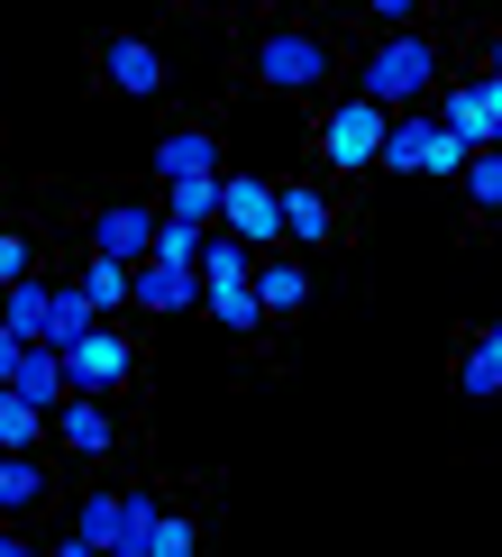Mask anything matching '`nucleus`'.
I'll return each mask as SVG.
<instances>
[{
	"label": "nucleus",
	"mask_w": 502,
	"mask_h": 557,
	"mask_svg": "<svg viewBox=\"0 0 502 557\" xmlns=\"http://www.w3.org/2000/svg\"><path fill=\"white\" fill-rule=\"evenodd\" d=\"M439 74H448V55H439V37H421V28H384V37L356 55V91H365V101H384V110L429 101Z\"/></svg>",
	"instance_id": "1"
},
{
	"label": "nucleus",
	"mask_w": 502,
	"mask_h": 557,
	"mask_svg": "<svg viewBox=\"0 0 502 557\" xmlns=\"http://www.w3.org/2000/svg\"><path fill=\"white\" fill-rule=\"evenodd\" d=\"M155 512H165V503L147 494V484H128V494H83L74 503V521H64V557H91V548H110V557H147V530H155Z\"/></svg>",
	"instance_id": "2"
},
{
	"label": "nucleus",
	"mask_w": 502,
	"mask_h": 557,
	"mask_svg": "<svg viewBox=\"0 0 502 557\" xmlns=\"http://www.w3.org/2000/svg\"><path fill=\"white\" fill-rule=\"evenodd\" d=\"M247 74H256V91H329L338 46L319 37V28H256V46H247Z\"/></svg>",
	"instance_id": "3"
},
{
	"label": "nucleus",
	"mask_w": 502,
	"mask_h": 557,
	"mask_svg": "<svg viewBox=\"0 0 502 557\" xmlns=\"http://www.w3.org/2000/svg\"><path fill=\"white\" fill-rule=\"evenodd\" d=\"M384 128H393V110H384V101H365V91L329 101V110H319V156H329V174H375Z\"/></svg>",
	"instance_id": "4"
},
{
	"label": "nucleus",
	"mask_w": 502,
	"mask_h": 557,
	"mask_svg": "<svg viewBox=\"0 0 502 557\" xmlns=\"http://www.w3.org/2000/svg\"><path fill=\"white\" fill-rule=\"evenodd\" d=\"M137 338L120 330V320H91V330L64 347V375H74V393H101V403H120V393L137 384Z\"/></svg>",
	"instance_id": "5"
},
{
	"label": "nucleus",
	"mask_w": 502,
	"mask_h": 557,
	"mask_svg": "<svg viewBox=\"0 0 502 557\" xmlns=\"http://www.w3.org/2000/svg\"><path fill=\"white\" fill-rule=\"evenodd\" d=\"M219 228H228V238H247L256 257H274V247H284V183L219 174Z\"/></svg>",
	"instance_id": "6"
},
{
	"label": "nucleus",
	"mask_w": 502,
	"mask_h": 557,
	"mask_svg": "<svg viewBox=\"0 0 502 557\" xmlns=\"http://www.w3.org/2000/svg\"><path fill=\"white\" fill-rule=\"evenodd\" d=\"M46 438H55L64 457H91V467H101V457L120 448V411H110L101 393H64V403L46 411Z\"/></svg>",
	"instance_id": "7"
},
{
	"label": "nucleus",
	"mask_w": 502,
	"mask_h": 557,
	"mask_svg": "<svg viewBox=\"0 0 502 557\" xmlns=\"http://www.w3.org/2000/svg\"><path fill=\"white\" fill-rule=\"evenodd\" d=\"M101 83L120 91V101H155V91L174 83V64H165L155 37H101Z\"/></svg>",
	"instance_id": "8"
},
{
	"label": "nucleus",
	"mask_w": 502,
	"mask_h": 557,
	"mask_svg": "<svg viewBox=\"0 0 502 557\" xmlns=\"http://www.w3.org/2000/svg\"><path fill=\"white\" fill-rule=\"evenodd\" d=\"M155 201H101L91 211V257H120V265H137V257H155Z\"/></svg>",
	"instance_id": "9"
},
{
	"label": "nucleus",
	"mask_w": 502,
	"mask_h": 557,
	"mask_svg": "<svg viewBox=\"0 0 502 557\" xmlns=\"http://www.w3.org/2000/svg\"><path fill=\"white\" fill-rule=\"evenodd\" d=\"M429 137H439V110H429V101L393 110V128H384V156H375V174H393V183L429 174Z\"/></svg>",
	"instance_id": "10"
},
{
	"label": "nucleus",
	"mask_w": 502,
	"mask_h": 557,
	"mask_svg": "<svg viewBox=\"0 0 502 557\" xmlns=\"http://www.w3.org/2000/svg\"><path fill=\"white\" fill-rule=\"evenodd\" d=\"M311 265L302 257H284V247H274V257H256V301H265V320H302L311 311Z\"/></svg>",
	"instance_id": "11"
},
{
	"label": "nucleus",
	"mask_w": 502,
	"mask_h": 557,
	"mask_svg": "<svg viewBox=\"0 0 502 557\" xmlns=\"http://www.w3.org/2000/svg\"><path fill=\"white\" fill-rule=\"evenodd\" d=\"M137 311H201V265L137 257Z\"/></svg>",
	"instance_id": "12"
},
{
	"label": "nucleus",
	"mask_w": 502,
	"mask_h": 557,
	"mask_svg": "<svg viewBox=\"0 0 502 557\" xmlns=\"http://www.w3.org/2000/svg\"><path fill=\"white\" fill-rule=\"evenodd\" d=\"M10 393H18V403H37V411H55L64 393H74V375H64V347L28 338V347H18V366H10Z\"/></svg>",
	"instance_id": "13"
},
{
	"label": "nucleus",
	"mask_w": 502,
	"mask_h": 557,
	"mask_svg": "<svg viewBox=\"0 0 502 557\" xmlns=\"http://www.w3.org/2000/svg\"><path fill=\"white\" fill-rule=\"evenodd\" d=\"M183 174H219V128L183 120V128L155 137V183H183Z\"/></svg>",
	"instance_id": "14"
},
{
	"label": "nucleus",
	"mask_w": 502,
	"mask_h": 557,
	"mask_svg": "<svg viewBox=\"0 0 502 557\" xmlns=\"http://www.w3.org/2000/svg\"><path fill=\"white\" fill-rule=\"evenodd\" d=\"M284 238L302 247V257H319V247L338 238V211H329V193H319V183H284Z\"/></svg>",
	"instance_id": "15"
},
{
	"label": "nucleus",
	"mask_w": 502,
	"mask_h": 557,
	"mask_svg": "<svg viewBox=\"0 0 502 557\" xmlns=\"http://www.w3.org/2000/svg\"><path fill=\"white\" fill-rule=\"evenodd\" d=\"M74 293H83L101 320H120V311H137V265H120V257H83Z\"/></svg>",
	"instance_id": "16"
},
{
	"label": "nucleus",
	"mask_w": 502,
	"mask_h": 557,
	"mask_svg": "<svg viewBox=\"0 0 502 557\" xmlns=\"http://www.w3.org/2000/svg\"><path fill=\"white\" fill-rule=\"evenodd\" d=\"M46 494H55V484H46V457L37 448H10V457H0V512H46Z\"/></svg>",
	"instance_id": "17"
},
{
	"label": "nucleus",
	"mask_w": 502,
	"mask_h": 557,
	"mask_svg": "<svg viewBox=\"0 0 502 557\" xmlns=\"http://www.w3.org/2000/svg\"><path fill=\"white\" fill-rule=\"evenodd\" d=\"M201 320L228 330V338H256L265 330V301H256V284H219V293H201Z\"/></svg>",
	"instance_id": "18"
},
{
	"label": "nucleus",
	"mask_w": 502,
	"mask_h": 557,
	"mask_svg": "<svg viewBox=\"0 0 502 557\" xmlns=\"http://www.w3.org/2000/svg\"><path fill=\"white\" fill-rule=\"evenodd\" d=\"M228 174V165H219ZM219 174H183V183H165V220H183V228H219Z\"/></svg>",
	"instance_id": "19"
},
{
	"label": "nucleus",
	"mask_w": 502,
	"mask_h": 557,
	"mask_svg": "<svg viewBox=\"0 0 502 557\" xmlns=\"http://www.w3.org/2000/svg\"><path fill=\"white\" fill-rule=\"evenodd\" d=\"M219 284H256V247L228 238V228H211V247H201V293H219Z\"/></svg>",
	"instance_id": "20"
},
{
	"label": "nucleus",
	"mask_w": 502,
	"mask_h": 557,
	"mask_svg": "<svg viewBox=\"0 0 502 557\" xmlns=\"http://www.w3.org/2000/svg\"><path fill=\"white\" fill-rule=\"evenodd\" d=\"M46 301H55V284L46 274H18V284H0V320L18 338H46Z\"/></svg>",
	"instance_id": "21"
},
{
	"label": "nucleus",
	"mask_w": 502,
	"mask_h": 557,
	"mask_svg": "<svg viewBox=\"0 0 502 557\" xmlns=\"http://www.w3.org/2000/svg\"><path fill=\"white\" fill-rule=\"evenodd\" d=\"M456 183H466V201H475L485 220H502V147H475V156H466V174H456Z\"/></svg>",
	"instance_id": "22"
},
{
	"label": "nucleus",
	"mask_w": 502,
	"mask_h": 557,
	"mask_svg": "<svg viewBox=\"0 0 502 557\" xmlns=\"http://www.w3.org/2000/svg\"><path fill=\"white\" fill-rule=\"evenodd\" d=\"M91 320H101V311H91V301H83L74 284H55V301H46V347H74V338L91 330Z\"/></svg>",
	"instance_id": "23"
},
{
	"label": "nucleus",
	"mask_w": 502,
	"mask_h": 557,
	"mask_svg": "<svg viewBox=\"0 0 502 557\" xmlns=\"http://www.w3.org/2000/svg\"><path fill=\"white\" fill-rule=\"evenodd\" d=\"M37 438H46V411L18 403V393L0 384V457H10V448H37Z\"/></svg>",
	"instance_id": "24"
},
{
	"label": "nucleus",
	"mask_w": 502,
	"mask_h": 557,
	"mask_svg": "<svg viewBox=\"0 0 502 557\" xmlns=\"http://www.w3.org/2000/svg\"><path fill=\"white\" fill-rule=\"evenodd\" d=\"M192 548H201V521L165 503V512H155V530H147V557H192Z\"/></svg>",
	"instance_id": "25"
},
{
	"label": "nucleus",
	"mask_w": 502,
	"mask_h": 557,
	"mask_svg": "<svg viewBox=\"0 0 502 557\" xmlns=\"http://www.w3.org/2000/svg\"><path fill=\"white\" fill-rule=\"evenodd\" d=\"M456 393H466V403H493L502 393V357L493 347H466V357H456Z\"/></svg>",
	"instance_id": "26"
},
{
	"label": "nucleus",
	"mask_w": 502,
	"mask_h": 557,
	"mask_svg": "<svg viewBox=\"0 0 502 557\" xmlns=\"http://www.w3.org/2000/svg\"><path fill=\"white\" fill-rule=\"evenodd\" d=\"M18 274H37V247L18 228H0V284H18Z\"/></svg>",
	"instance_id": "27"
},
{
	"label": "nucleus",
	"mask_w": 502,
	"mask_h": 557,
	"mask_svg": "<svg viewBox=\"0 0 502 557\" xmlns=\"http://www.w3.org/2000/svg\"><path fill=\"white\" fill-rule=\"evenodd\" d=\"M365 18H375V28H411V18H421V0H356Z\"/></svg>",
	"instance_id": "28"
},
{
	"label": "nucleus",
	"mask_w": 502,
	"mask_h": 557,
	"mask_svg": "<svg viewBox=\"0 0 502 557\" xmlns=\"http://www.w3.org/2000/svg\"><path fill=\"white\" fill-rule=\"evenodd\" d=\"M18 347H28V338H18L10 320H0V384H10V366H18Z\"/></svg>",
	"instance_id": "29"
},
{
	"label": "nucleus",
	"mask_w": 502,
	"mask_h": 557,
	"mask_svg": "<svg viewBox=\"0 0 502 557\" xmlns=\"http://www.w3.org/2000/svg\"><path fill=\"white\" fill-rule=\"evenodd\" d=\"M18 548H28V530H18V521H0V557H18Z\"/></svg>",
	"instance_id": "30"
},
{
	"label": "nucleus",
	"mask_w": 502,
	"mask_h": 557,
	"mask_svg": "<svg viewBox=\"0 0 502 557\" xmlns=\"http://www.w3.org/2000/svg\"><path fill=\"white\" fill-rule=\"evenodd\" d=\"M475 347H493V357H502V320H493V330H475Z\"/></svg>",
	"instance_id": "31"
},
{
	"label": "nucleus",
	"mask_w": 502,
	"mask_h": 557,
	"mask_svg": "<svg viewBox=\"0 0 502 557\" xmlns=\"http://www.w3.org/2000/svg\"><path fill=\"white\" fill-rule=\"evenodd\" d=\"M485 74H502V37H493V55H485Z\"/></svg>",
	"instance_id": "32"
}]
</instances>
